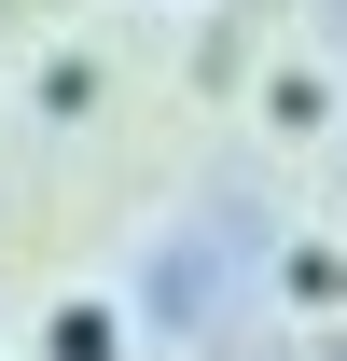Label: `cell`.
I'll return each mask as SVG.
<instances>
[{
	"instance_id": "6da1fadb",
	"label": "cell",
	"mask_w": 347,
	"mask_h": 361,
	"mask_svg": "<svg viewBox=\"0 0 347 361\" xmlns=\"http://www.w3.org/2000/svg\"><path fill=\"white\" fill-rule=\"evenodd\" d=\"M42 361H126V319L97 306V292H70V306L42 319Z\"/></svg>"
}]
</instances>
